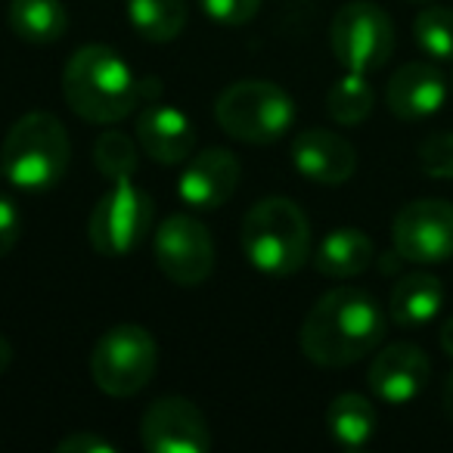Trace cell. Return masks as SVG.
Returning a JSON list of instances; mask_svg holds the SVG:
<instances>
[{
    "instance_id": "obj_1",
    "label": "cell",
    "mask_w": 453,
    "mask_h": 453,
    "mask_svg": "<svg viewBox=\"0 0 453 453\" xmlns=\"http://www.w3.org/2000/svg\"><path fill=\"white\" fill-rule=\"evenodd\" d=\"M385 333H388V317L382 304L370 292L339 286L308 311L298 342L311 364L339 370L376 351Z\"/></svg>"
},
{
    "instance_id": "obj_2",
    "label": "cell",
    "mask_w": 453,
    "mask_h": 453,
    "mask_svg": "<svg viewBox=\"0 0 453 453\" xmlns=\"http://www.w3.org/2000/svg\"><path fill=\"white\" fill-rule=\"evenodd\" d=\"M63 96L78 119L90 125H115L137 106L156 100L158 81L140 78L112 47L84 44L63 69Z\"/></svg>"
},
{
    "instance_id": "obj_3",
    "label": "cell",
    "mask_w": 453,
    "mask_h": 453,
    "mask_svg": "<svg viewBox=\"0 0 453 453\" xmlns=\"http://www.w3.org/2000/svg\"><path fill=\"white\" fill-rule=\"evenodd\" d=\"M240 242L258 273L273 280L292 277L311 258L308 214L286 196L258 199L242 218Z\"/></svg>"
},
{
    "instance_id": "obj_4",
    "label": "cell",
    "mask_w": 453,
    "mask_h": 453,
    "mask_svg": "<svg viewBox=\"0 0 453 453\" xmlns=\"http://www.w3.org/2000/svg\"><path fill=\"white\" fill-rule=\"evenodd\" d=\"M72 162V140L53 112H28L16 121L0 146L4 180L26 193L53 189Z\"/></svg>"
},
{
    "instance_id": "obj_5",
    "label": "cell",
    "mask_w": 453,
    "mask_h": 453,
    "mask_svg": "<svg viewBox=\"0 0 453 453\" xmlns=\"http://www.w3.org/2000/svg\"><path fill=\"white\" fill-rule=\"evenodd\" d=\"M214 119L226 137L240 143H277L296 125V100L280 84L249 78L236 81L218 96Z\"/></svg>"
},
{
    "instance_id": "obj_6",
    "label": "cell",
    "mask_w": 453,
    "mask_h": 453,
    "mask_svg": "<svg viewBox=\"0 0 453 453\" xmlns=\"http://www.w3.org/2000/svg\"><path fill=\"white\" fill-rule=\"evenodd\" d=\"M158 366V345L150 329L119 323L96 339L90 354V379L109 397H131L152 382Z\"/></svg>"
},
{
    "instance_id": "obj_7",
    "label": "cell",
    "mask_w": 453,
    "mask_h": 453,
    "mask_svg": "<svg viewBox=\"0 0 453 453\" xmlns=\"http://www.w3.org/2000/svg\"><path fill=\"white\" fill-rule=\"evenodd\" d=\"M152 226V199L131 177L112 180L88 218V240L106 258H125L143 246Z\"/></svg>"
},
{
    "instance_id": "obj_8",
    "label": "cell",
    "mask_w": 453,
    "mask_h": 453,
    "mask_svg": "<svg viewBox=\"0 0 453 453\" xmlns=\"http://www.w3.org/2000/svg\"><path fill=\"white\" fill-rule=\"evenodd\" d=\"M329 44H333V57L339 59L345 72H360V75L379 72L395 53L391 16L376 4H366V0L345 4L333 16Z\"/></svg>"
},
{
    "instance_id": "obj_9",
    "label": "cell",
    "mask_w": 453,
    "mask_h": 453,
    "mask_svg": "<svg viewBox=\"0 0 453 453\" xmlns=\"http://www.w3.org/2000/svg\"><path fill=\"white\" fill-rule=\"evenodd\" d=\"M152 255L174 286H202L214 271V240L193 214H171L152 236Z\"/></svg>"
},
{
    "instance_id": "obj_10",
    "label": "cell",
    "mask_w": 453,
    "mask_h": 453,
    "mask_svg": "<svg viewBox=\"0 0 453 453\" xmlns=\"http://www.w3.org/2000/svg\"><path fill=\"white\" fill-rule=\"evenodd\" d=\"M391 242L401 261L441 265L453 258V202L416 199L397 211Z\"/></svg>"
},
{
    "instance_id": "obj_11",
    "label": "cell",
    "mask_w": 453,
    "mask_h": 453,
    "mask_svg": "<svg viewBox=\"0 0 453 453\" xmlns=\"http://www.w3.org/2000/svg\"><path fill=\"white\" fill-rule=\"evenodd\" d=\"M140 444L150 453H208L211 432L193 401L168 395L146 407L140 419Z\"/></svg>"
},
{
    "instance_id": "obj_12",
    "label": "cell",
    "mask_w": 453,
    "mask_h": 453,
    "mask_svg": "<svg viewBox=\"0 0 453 453\" xmlns=\"http://www.w3.org/2000/svg\"><path fill=\"white\" fill-rule=\"evenodd\" d=\"M242 165L230 150H205L199 156L187 158L180 180H177V196L183 205L196 208V211H214V208L226 205L230 196L240 187Z\"/></svg>"
},
{
    "instance_id": "obj_13",
    "label": "cell",
    "mask_w": 453,
    "mask_h": 453,
    "mask_svg": "<svg viewBox=\"0 0 453 453\" xmlns=\"http://www.w3.org/2000/svg\"><path fill=\"white\" fill-rule=\"evenodd\" d=\"M428 376H432V364H428L426 351L413 342H395L372 357L366 382L379 401L403 407L422 395Z\"/></svg>"
},
{
    "instance_id": "obj_14",
    "label": "cell",
    "mask_w": 453,
    "mask_h": 453,
    "mask_svg": "<svg viewBox=\"0 0 453 453\" xmlns=\"http://www.w3.org/2000/svg\"><path fill=\"white\" fill-rule=\"evenodd\" d=\"M292 165L304 180L320 187H342L357 171V152L342 134L308 127L292 140Z\"/></svg>"
},
{
    "instance_id": "obj_15",
    "label": "cell",
    "mask_w": 453,
    "mask_h": 453,
    "mask_svg": "<svg viewBox=\"0 0 453 453\" xmlns=\"http://www.w3.org/2000/svg\"><path fill=\"white\" fill-rule=\"evenodd\" d=\"M137 143L156 165H183L196 150V125L183 109L150 100L137 115Z\"/></svg>"
},
{
    "instance_id": "obj_16",
    "label": "cell",
    "mask_w": 453,
    "mask_h": 453,
    "mask_svg": "<svg viewBox=\"0 0 453 453\" xmlns=\"http://www.w3.org/2000/svg\"><path fill=\"white\" fill-rule=\"evenodd\" d=\"M447 84L432 63H407L391 75L385 88V106L403 121H419L444 106Z\"/></svg>"
},
{
    "instance_id": "obj_17",
    "label": "cell",
    "mask_w": 453,
    "mask_h": 453,
    "mask_svg": "<svg viewBox=\"0 0 453 453\" xmlns=\"http://www.w3.org/2000/svg\"><path fill=\"white\" fill-rule=\"evenodd\" d=\"M314 267L329 280H351L360 277L376 258V246L372 240L357 230V226H335L320 240L317 252L311 255Z\"/></svg>"
},
{
    "instance_id": "obj_18",
    "label": "cell",
    "mask_w": 453,
    "mask_h": 453,
    "mask_svg": "<svg viewBox=\"0 0 453 453\" xmlns=\"http://www.w3.org/2000/svg\"><path fill=\"white\" fill-rule=\"evenodd\" d=\"M444 304V286L432 273H407L395 283L388 314L401 329H422L438 317Z\"/></svg>"
},
{
    "instance_id": "obj_19",
    "label": "cell",
    "mask_w": 453,
    "mask_h": 453,
    "mask_svg": "<svg viewBox=\"0 0 453 453\" xmlns=\"http://www.w3.org/2000/svg\"><path fill=\"white\" fill-rule=\"evenodd\" d=\"M10 28L28 44H53L69 32V10L63 0H10Z\"/></svg>"
},
{
    "instance_id": "obj_20",
    "label": "cell",
    "mask_w": 453,
    "mask_h": 453,
    "mask_svg": "<svg viewBox=\"0 0 453 453\" xmlns=\"http://www.w3.org/2000/svg\"><path fill=\"white\" fill-rule=\"evenodd\" d=\"M326 428L339 447L357 450L376 432V407L370 403V397L357 395V391H345L329 403Z\"/></svg>"
},
{
    "instance_id": "obj_21",
    "label": "cell",
    "mask_w": 453,
    "mask_h": 453,
    "mask_svg": "<svg viewBox=\"0 0 453 453\" xmlns=\"http://www.w3.org/2000/svg\"><path fill=\"white\" fill-rule=\"evenodd\" d=\"M127 19L134 32L150 44H168L187 28V0H127Z\"/></svg>"
},
{
    "instance_id": "obj_22",
    "label": "cell",
    "mask_w": 453,
    "mask_h": 453,
    "mask_svg": "<svg viewBox=\"0 0 453 453\" xmlns=\"http://www.w3.org/2000/svg\"><path fill=\"white\" fill-rule=\"evenodd\" d=\"M372 103H376V94H372V84L366 81V75H360V72H345V75L329 88L326 112L335 125L351 127L370 119Z\"/></svg>"
},
{
    "instance_id": "obj_23",
    "label": "cell",
    "mask_w": 453,
    "mask_h": 453,
    "mask_svg": "<svg viewBox=\"0 0 453 453\" xmlns=\"http://www.w3.org/2000/svg\"><path fill=\"white\" fill-rule=\"evenodd\" d=\"M94 165L106 180L134 177L140 165V143L121 131H103L94 143Z\"/></svg>"
},
{
    "instance_id": "obj_24",
    "label": "cell",
    "mask_w": 453,
    "mask_h": 453,
    "mask_svg": "<svg viewBox=\"0 0 453 453\" xmlns=\"http://www.w3.org/2000/svg\"><path fill=\"white\" fill-rule=\"evenodd\" d=\"M413 38L426 57L453 63V10L426 7L413 22Z\"/></svg>"
},
{
    "instance_id": "obj_25",
    "label": "cell",
    "mask_w": 453,
    "mask_h": 453,
    "mask_svg": "<svg viewBox=\"0 0 453 453\" xmlns=\"http://www.w3.org/2000/svg\"><path fill=\"white\" fill-rule=\"evenodd\" d=\"M419 171L432 180H453V131L432 134L419 143Z\"/></svg>"
},
{
    "instance_id": "obj_26",
    "label": "cell",
    "mask_w": 453,
    "mask_h": 453,
    "mask_svg": "<svg viewBox=\"0 0 453 453\" xmlns=\"http://www.w3.org/2000/svg\"><path fill=\"white\" fill-rule=\"evenodd\" d=\"M202 13L224 28H240L252 22L261 10V0H199Z\"/></svg>"
},
{
    "instance_id": "obj_27",
    "label": "cell",
    "mask_w": 453,
    "mask_h": 453,
    "mask_svg": "<svg viewBox=\"0 0 453 453\" xmlns=\"http://www.w3.org/2000/svg\"><path fill=\"white\" fill-rule=\"evenodd\" d=\"M22 236V214L13 199L0 196V258H7Z\"/></svg>"
},
{
    "instance_id": "obj_28",
    "label": "cell",
    "mask_w": 453,
    "mask_h": 453,
    "mask_svg": "<svg viewBox=\"0 0 453 453\" xmlns=\"http://www.w3.org/2000/svg\"><path fill=\"white\" fill-rule=\"evenodd\" d=\"M59 453H119V447L112 441H106L103 434L94 432H75V434H65L63 441L57 444Z\"/></svg>"
},
{
    "instance_id": "obj_29",
    "label": "cell",
    "mask_w": 453,
    "mask_h": 453,
    "mask_svg": "<svg viewBox=\"0 0 453 453\" xmlns=\"http://www.w3.org/2000/svg\"><path fill=\"white\" fill-rule=\"evenodd\" d=\"M441 348H444L447 357H453V317L441 326Z\"/></svg>"
},
{
    "instance_id": "obj_30",
    "label": "cell",
    "mask_w": 453,
    "mask_h": 453,
    "mask_svg": "<svg viewBox=\"0 0 453 453\" xmlns=\"http://www.w3.org/2000/svg\"><path fill=\"white\" fill-rule=\"evenodd\" d=\"M444 413H447V419L453 422V372L447 376V382H444Z\"/></svg>"
},
{
    "instance_id": "obj_31",
    "label": "cell",
    "mask_w": 453,
    "mask_h": 453,
    "mask_svg": "<svg viewBox=\"0 0 453 453\" xmlns=\"http://www.w3.org/2000/svg\"><path fill=\"white\" fill-rule=\"evenodd\" d=\"M10 357H13V348H10V342L0 335V372L10 366Z\"/></svg>"
},
{
    "instance_id": "obj_32",
    "label": "cell",
    "mask_w": 453,
    "mask_h": 453,
    "mask_svg": "<svg viewBox=\"0 0 453 453\" xmlns=\"http://www.w3.org/2000/svg\"><path fill=\"white\" fill-rule=\"evenodd\" d=\"M410 4H432V0H410Z\"/></svg>"
},
{
    "instance_id": "obj_33",
    "label": "cell",
    "mask_w": 453,
    "mask_h": 453,
    "mask_svg": "<svg viewBox=\"0 0 453 453\" xmlns=\"http://www.w3.org/2000/svg\"><path fill=\"white\" fill-rule=\"evenodd\" d=\"M450 90H453V78H450Z\"/></svg>"
},
{
    "instance_id": "obj_34",
    "label": "cell",
    "mask_w": 453,
    "mask_h": 453,
    "mask_svg": "<svg viewBox=\"0 0 453 453\" xmlns=\"http://www.w3.org/2000/svg\"><path fill=\"white\" fill-rule=\"evenodd\" d=\"M0 177H4V171H0Z\"/></svg>"
}]
</instances>
